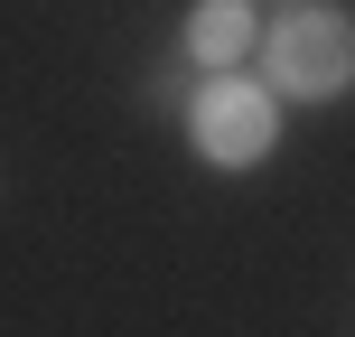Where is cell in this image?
Returning a JSON list of instances; mask_svg holds the SVG:
<instances>
[{"label": "cell", "mask_w": 355, "mask_h": 337, "mask_svg": "<svg viewBox=\"0 0 355 337\" xmlns=\"http://www.w3.org/2000/svg\"><path fill=\"white\" fill-rule=\"evenodd\" d=\"M262 66H271V94H290V104H337L355 85V10L300 0V10L262 38Z\"/></svg>", "instance_id": "obj_1"}, {"label": "cell", "mask_w": 355, "mask_h": 337, "mask_svg": "<svg viewBox=\"0 0 355 337\" xmlns=\"http://www.w3.org/2000/svg\"><path fill=\"white\" fill-rule=\"evenodd\" d=\"M281 141V94L252 75H206V94L187 104V150L206 169H252Z\"/></svg>", "instance_id": "obj_2"}, {"label": "cell", "mask_w": 355, "mask_h": 337, "mask_svg": "<svg viewBox=\"0 0 355 337\" xmlns=\"http://www.w3.org/2000/svg\"><path fill=\"white\" fill-rule=\"evenodd\" d=\"M178 47H187V66H196V75H234L252 47H262V19H252V0H196Z\"/></svg>", "instance_id": "obj_3"}]
</instances>
